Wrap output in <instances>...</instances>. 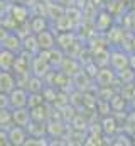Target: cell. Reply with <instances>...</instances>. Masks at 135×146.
Segmentation results:
<instances>
[{"label": "cell", "instance_id": "16", "mask_svg": "<svg viewBox=\"0 0 135 146\" xmlns=\"http://www.w3.org/2000/svg\"><path fill=\"white\" fill-rule=\"evenodd\" d=\"M101 131L105 136H110L113 138L117 133H118V126H117V121L113 117H105L103 122H101Z\"/></svg>", "mask_w": 135, "mask_h": 146}, {"label": "cell", "instance_id": "4", "mask_svg": "<svg viewBox=\"0 0 135 146\" xmlns=\"http://www.w3.org/2000/svg\"><path fill=\"white\" fill-rule=\"evenodd\" d=\"M9 138H10V145H14V146L26 145V139L29 138V136H27V129L22 127V126L12 124V126L9 127Z\"/></svg>", "mask_w": 135, "mask_h": 146}, {"label": "cell", "instance_id": "25", "mask_svg": "<svg viewBox=\"0 0 135 146\" xmlns=\"http://www.w3.org/2000/svg\"><path fill=\"white\" fill-rule=\"evenodd\" d=\"M134 51H135V39H134Z\"/></svg>", "mask_w": 135, "mask_h": 146}, {"label": "cell", "instance_id": "6", "mask_svg": "<svg viewBox=\"0 0 135 146\" xmlns=\"http://www.w3.org/2000/svg\"><path fill=\"white\" fill-rule=\"evenodd\" d=\"M12 121L14 124L17 126H22V127H27L32 121V115H31V109L29 107H17V109H12Z\"/></svg>", "mask_w": 135, "mask_h": 146}, {"label": "cell", "instance_id": "2", "mask_svg": "<svg viewBox=\"0 0 135 146\" xmlns=\"http://www.w3.org/2000/svg\"><path fill=\"white\" fill-rule=\"evenodd\" d=\"M51 70H52V66L49 65V61H47L44 51H39L37 54L32 56V63H31V72H32V75L46 76V75H49Z\"/></svg>", "mask_w": 135, "mask_h": 146}, {"label": "cell", "instance_id": "1", "mask_svg": "<svg viewBox=\"0 0 135 146\" xmlns=\"http://www.w3.org/2000/svg\"><path fill=\"white\" fill-rule=\"evenodd\" d=\"M108 65L115 70V72H123L127 68H130V54L125 53L123 49L120 48H111L110 49V60H108Z\"/></svg>", "mask_w": 135, "mask_h": 146}, {"label": "cell", "instance_id": "15", "mask_svg": "<svg viewBox=\"0 0 135 146\" xmlns=\"http://www.w3.org/2000/svg\"><path fill=\"white\" fill-rule=\"evenodd\" d=\"M22 46H24L22 51H26V53H29V54H32V56L41 51L39 42H37V36H35L34 33H29L27 36L22 39Z\"/></svg>", "mask_w": 135, "mask_h": 146}, {"label": "cell", "instance_id": "17", "mask_svg": "<svg viewBox=\"0 0 135 146\" xmlns=\"http://www.w3.org/2000/svg\"><path fill=\"white\" fill-rule=\"evenodd\" d=\"M29 27H31V31H32L34 34H39V33H42V31L47 29V21H46V17H42V15H35V17L31 19Z\"/></svg>", "mask_w": 135, "mask_h": 146}, {"label": "cell", "instance_id": "8", "mask_svg": "<svg viewBox=\"0 0 135 146\" xmlns=\"http://www.w3.org/2000/svg\"><path fill=\"white\" fill-rule=\"evenodd\" d=\"M10 12H12V21L19 26H22L29 21V7L27 5H22V3L17 2L15 5H12Z\"/></svg>", "mask_w": 135, "mask_h": 146}, {"label": "cell", "instance_id": "14", "mask_svg": "<svg viewBox=\"0 0 135 146\" xmlns=\"http://www.w3.org/2000/svg\"><path fill=\"white\" fill-rule=\"evenodd\" d=\"M44 53H46V58H47V61H49V65H51L52 68L61 66V65H63V61H64V58H66L61 48H52V49L44 51Z\"/></svg>", "mask_w": 135, "mask_h": 146}, {"label": "cell", "instance_id": "18", "mask_svg": "<svg viewBox=\"0 0 135 146\" xmlns=\"http://www.w3.org/2000/svg\"><path fill=\"white\" fill-rule=\"evenodd\" d=\"M12 124H14V121H12V109L10 107L0 109V127L9 129Z\"/></svg>", "mask_w": 135, "mask_h": 146}, {"label": "cell", "instance_id": "7", "mask_svg": "<svg viewBox=\"0 0 135 146\" xmlns=\"http://www.w3.org/2000/svg\"><path fill=\"white\" fill-rule=\"evenodd\" d=\"M17 87V78L10 70H0V92L9 94Z\"/></svg>", "mask_w": 135, "mask_h": 146}, {"label": "cell", "instance_id": "22", "mask_svg": "<svg viewBox=\"0 0 135 146\" xmlns=\"http://www.w3.org/2000/svg\"><path fill=\"white\" fill-rule=\"evenodd\" d=\"M5 107H10V102H9V94L0 92V109H5Z\"/></svg>", "mask_w": 135, "mask_h": 146}, {"label": "cell", "instance_id": "9", "mask_svg": "<svg viewBox=\"0 0 135 146\" xmlns=\"http://www.w3.org/2000/svg\"><path fill=\"white\" fill-rule=\"evenodd\" d=\"M115 78H117V72H115L110 65H106V66L100 68L98 73H96V82L100 83L101 87H108V85H111V83L115 82Z\"/></svg>", "mask_w": 135, "mask_h": 146}, {"label": "cell", "instance_id": "23", "mask_svg": "<svg viewBox=\"0 0 135 146\" xmlns=\"http://www.w3.org/2000/svg\"><path fill=\"white\" fill-rule=\"evenodd\" d=\"M15 2L22 3V5H27V7H31V5H34V2H35V0H15Z\"/></svg>", "mask_w": 135, "mask_h": 146}, {"label": "cell", "instance_id": "20", "mask_svg": "<svg viewBox=\"0 0 135 146\" xmlns=\"http://www.w3.org/2000/svg\"><path fill=\"white\" fill-rule=\"evenodd\" d=\"M63 133V124L61 122H49L47 124V134L52 136V134H61Z\"/></svg>", "mask_w": 135, "mask_h": 146}, {"label": "cell", "instance_id": "5", "mask_svg": "<svg viewBox=\"0 0 135 146\" xmlns=\"http://www.w3.org/2000/svg\"><path fill=\"white\" fill-rule=\"evenodd\" d=\"M0 44H2V48L14 51L15 54L22 53V49H24V46H22V39L19 37L17 33H12V31H9V34L5 36V39H3Z\"/></svg>", "mask_w": 135, "mask_h": 146}, {"label": "cell", "instance_id": "11", "mask_svg": "<svg viewBox=\"0 0 135 146\" xmlns=\"http://www.w3.org/2000/svg\"><path fill=\"white\" fill-rule=\"evenodd\" d=\"M24 87L27 88V92H29V94H42V92H44V88H46V83H44L42 76L31 75V76L27 78V82H26V85H24Z\"/></svg>", "mask_w": 135, "mask_h": 146}, {"label": "cell", "instance_id": "19", "mask_svg": "<svg viewBox=\"0 0 135 146\" xmlns=\"http://www.w3.org/2000/svg\"><path fill=\"white\" fill-rule=\"evenodd\" d=\"M44 102H46V99H44V95H42V94H29L27 107H29V109H32V107H37V106H41V104H44Z\"/></svg>", "mask_w": 135, "mask_h": 146}, {"label": "cell", "instance_id": "13", "mask_svg": "<svg viewBox=\"0 0 135 146\" xmlns=\"http://www.w3.org/2000/svg\"><path fill=\"white\" fill-rule=\"evenodd\" d=\"M31 115H32V121H37V122H47L49 115H51V107L44 102L37 107H32L31 109Z\"/></svg>", "mask_w": 135, "mask_h": 146}, {"label": "cell", "instance_id": "12", "mask_svg": "<svg viewBox=\"0 0 135 146\" xmlns=\"http://www.w3.org/2000/svg\"><path fill=\"white\" fill-rule=\"evenodd\" d=\"M15 58H17V54L14 51L2 48L0 49V70H10L12 72L14 63H15Z\"/></svg>", "mask_w": 135, "mask_h": 146}, {"label": "cell", "instance_id": "21", "mask_svg": "<svg viewBox=\"0 0 135 146\" xmlns=\"http://www.w3.org/2000/svg\"><path fill=\"white\" fill-rule=\"evenodd\" d=\"M10 145V138H9V129L0 127V146H9Z\"/></svg>", "mask_w": 135, "mask_h": 146}, {"label": "cell", "instance_id": "10", "mask_svg": "<svg viewBox=\"0 0 135 146\" xmlns=\"http://www.w3.org/2000/svg\"><path fill=\"white\" fill-rule=\"evenodd\" d=\"M37 36V42H39V48H41V51H49V49H52V48H56V37L54 34L49 31V29H46V31H42V33H39V34H35Z\"/></svg>", "mask_w": 135, "mask_h": 146}, {"label": "cell", "instance_id": "24", "mask_svg": "<svg viewBox=\"0 0 135 146\" xmlns=\"http://www.w3.org/2000/svg\"><path fill=\"white\" fill-rule=\"evenodd\" d=\"M7 34H9V31H5L3 27H0V42L5 39V36H7Z\"/></svg>", "mask_w": 135, "mask_h": 146}, {"label": "cell", "instance_id": "3", "mask_svg": "<svg viewBox=\"0 0 135 146\" xmlns=\"http://www.w3.org/2000/svg\"><path fill=\"white\" fill-rule=\"evenodd\" d=\"M27 100H29V92L26 87H15L14 90L9 92V102H10V109H17V107H27Z\"/></svg>", "mask_w": 135, "mask_h": 146}]
</instances>
